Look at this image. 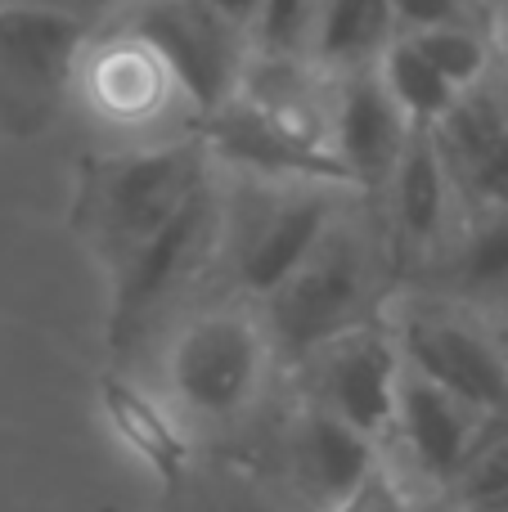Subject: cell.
<instances>
[{
    "mask_svg": "<svg viewBox=\"0 0 508 512\" xmlns=\"http://www.w3.org/2000/svg\"><path fill=\"white\" fill-rule=\"evenodd\" d=\"M221 256V180H207L153 239L108 274V346L131 351Z\"/></svg>",
    "mask_w": 508,
    "mask_h": 512,
    "instance_id": "4",
    "label": "cell"
},
{
    "mask_svg": "<svg viewBox=\"0 0 508 512\" xmlns=\"http://www.w3.org/2000/svg\"><path fill=\"white\" fill-rule=\"evenodd\" d=\"M212 176H216V162L207 153L203 135L90 158L77 176L72 225L86 239V248L104 261V270L113 274Z\"/></svg>",
    "mask_w": 508,
    "mask_h": 512,
    "instance_id": "1",
    "label": "cell"
},
{
    "mask_svg": "<svg viewBox=\"0 0 508 512\" xmlns=\"http://www.w3.org/2000/svg\"><path fill=\"white\" fill-rule=\"evenodd\" d=\"M482 409L464 405L459 396L432 387V382L405 373L401 378V396H396V418L387 432L383 454L401 450V463L387 459L423 499H441L450 490V481L459 477L473 441L486 427Z\"/></svg>",
    "mask_w": 508,
    "mask_h": 512,
    "instance_id": "10",
    "label": "cell"
},
{
    "mask_svg": "<svg viewBox=\"0 0 508 512\" xmlns=\"http://www.w3.org/2000/svg\"><path fill=\"white\" fill-rule=\"evenodd\" d=\"M441 504L455 512H508V414L486 418Z\"/></svg>",
    "mask_w": 508,
    "mask_h": 512,
    "instance_id": "19",
    "label": "cell"
},
{
    "mask_svg": "<svg viewBox=\"0 0 508 512\" xmlns=\"http://www.w3.org/2000/svg\"><path fill=\"white\" fill-rule=\"evenodd\" d=\"M216 512H293V508L275 504V499L257 495V490H234V495L221 499V508H216Z\"/></svg>",
    "mask_w": 508,
    "mask_h": 512,
    "instance_id": "25",
    "label": "cell"
},
{
    "mask_svg": "<svg viewBox=\"0 0 508 512\" xmlns=\"http://www.w3.org/2000/svg\"><path fill=\"white\" fill-rule=\"evenodd\" d=\"M387 207H392V234L396 248L414 252L423 265L437 256V248L450 234V207H455V189L441 167V153L432 131H414L405 144L401 162H396L392 180H387Z\"/></svg>",
    "mask_w": 508,
    "mask_h": 512,
    "instance_id": "17",
    "label": "cell"
},
{
    "mask_svg": "<svg viewBox=\"0 0 508 512\" xmlns=\"http://www.w3.org/2000/svg\"><path fill=\"white\" fill-rule=\"evenodd\" d=\"M374 72H378L383 90L392 95V104L401 108L405 122H410L414 131H432L459 99V90L450 86L428 59H423L419 45H414L410 36H396V41L378 54Z\"/></svg>",
    "mask_w": 508,
    "mask_h": 512,
    "instance_id": "18",
    "label": "cell"
},
{
    "mask_svg": "<svg viewBox=\"0 0 508 512\" xmlns=\"http://www.w3.org/2000/svg\"><path fill=\"white\" fill-rule=\"evenodd\" d=\"M423 504H428V499H423L383 454V459H378L329 512H419Z\"/></svg>",
    "mask_w": 508,
    "mask_h": 512,
    "instance_id": "22",
    "label": "cell"
},
{
    "mask_svg": "<svg viewBox=\"0 0 508 512\" xmlns=\"http://www.w3.org/2000/svg\"><path fill=\"white\" fill-rule=\"evenodd\" d=\"M86 23L32 0H0V131H45L72 90Z\"/></svg>",
    "mask_w": 508,
    "mask_h": 512,
    "instance_id": "8",
    "label": "cell"
},
{
    "mask_svg": "<svg viewBox=\"0 0 508 512\" xmlns=\"http://www.w3.org/2000/svg\"><path fill=\"white\" fill-rule=\"evenodd\" d=\"M297 373H302V400L329 409L333 418L351 423L369 441L387 445L396 396H401L405 378V364L387 319H374V324L351 328V333L324 342L320 351L297 364Z\"/></svg>",
    "mask_w": 508,
    "mask_h": 512,
    "instance_id": "9",
    "label": "cell"
},
{
    "mask_svg": "<svg viewBox=\"0 0 508 512\" xmlns=\"http://www.w3.org/2000/svg\"><path fill=\"white\" fill-rule=\"evenodd\" d=\"M117 23L158 54L180 99L203 122L239 95L243 63L252 54L248 32L221 18L207 0H126Z\"/></svg>",
    "mask_w": 508,
    "mask_h": 512,
    "instance_id": "7",
    "label": "cell"
},
{
    "mask_svg": "<svg viewBox=\"0 0 508 512\" xmlns=\"http://www.w3.org/2000/svg\"><path fill=\"white\" fill-rule=\"evenodd\" d=\"M203 144L212 162L230 176L275 180V185H347L329 144L279 126L270 113L234 95L203 122Z\"/></svg>",
    "mask_w": 508,
    "mask_h": 512,
    "instance_id": "11",
    "label": "cell"
},
{
    "mask_svg": "<svg viewBox=\"0 0 508 512\" xmlns=\"http://www.w3.org/2000/svg\"><path fill=\"white\" fill-rule=\"evenodd\" d=\"M405 373L459 396L482 414H508V346L491 319L450 301H405L392 319Z\"/></svg>",
    "mask_w": 508,
    "mask_h": 512,
    "instance_id": "6",
    "label": "cell"
},
{
    "mask_svg": "<svg viewBox=\"0 0 508 512\" xmlns=\"http://www.w3.org/2000/svg\"><path fill=\"white\" fill-rule=\"evenodd\" d=\"M275 364L261 319L243 306H216L194 315L167 351L171 400L198 423H239L266 391Z\"/></svg>",
    "mask_w": 508,
    "mask_h": 512,
    "instance_id": "5",
    "label": "cell"
},
{
    "mask_svg": "<svg viewBox=\"0 0 508 512\" xmlns=\"http://www.w3.org/2000/svg\"><path fill=\"white\" fill-rule=\"evenodd\" d=\"M270 351L284 364H302L324 342L383 319V261L369 234L338 212L302 265L257 310Z\"/></svg>",
    "mask_w": 508,
    "mask_h": 512,
    "instance_id": "2",
    "label": "cell"
},
{
    "mask_svg": "<svg viewBox=\"0 0 508 512\" xmlns=\"http://www.w3.org/2000/svg\"><path fill=\"white\" fill-rule=\"evenodd\" d=\"M279 454H284V481L293 490V504L306 512H329L383 459V445L369 441L365 432H356L342 418H333L329 409L297 400Z\"/></svg>",
    "mask_w": 508,
    "mask_h": 512,
    "instance_id": "14",
    "label": "cell"
},
{
    "mask_svg": "<svg viewBox=\"0 0 508 512\" xmlns=\"http://www.w3.org/2000/svg\"><path fill=\"white\" fill-rule=\"evenodd\" d=\"M428 297L500 319L508 310V207L468 212V221L428 261Z\"/></svg>",
    "mask_w": 508,
    "mask_h": 512,
    "instance_id": "16",
    "label": "cell"
},
{
    "mask_svg": "<svg viewBox=\"0 0 508 512\" xmlns=\"http://www.w3.org/2000/svg\"><path fill=\"white\" fill-rule=\"evenodd\" d=\"M207 5H212L221 18H230L239 32H252V18H257L261 0H207Z\"/></svg>",
    "mask_w": 508,
    "mask_h": 512,
    "instance_id": "26",
    "label": "cell"
},
{
    "mask_svg": "<svg viewBox=\"0 0 508 512\" xmlns=\"http://www.w3.org/2000/svg\"><path fill=\"white\" fill-rule=\"evenodd\" d=\"M495 333H500V337H504V346H508V310H504L500 319H495Z\"/></svg>",
    "mask_w": 508,
    "mask_h": 512,
    "instance_id": "29",
    "label": "cell"
},
{
    "mask_svg": "<svg viewBox=\"0 0 508 512\" xmlns=\"http://www.w3.org/2000/svg\"><path fill=\"white\" fill-rule=\"evenodd\" d=\"M324 0H261L252 18L248 45L252 54H275V59H311V41L320 27Z\"/></svg>",
    "mask_w": 508,
    "mask_h": 512,
    "instance_id": "21",
    "label": "cell"
},
{
    "mask_svg": "<svg viewBox=\"0 0 508 512\" xmlns=\"http://www.w3.org/2000/svg\"><path fill=\"white\" fill-rule=\"evenodd\" d=\"M396 32H432V27H491L495 14L482 0H387Z\"/></svg>",
    "mask_w": 508,
    "mask_h": 512,
    "instance_id": "23",
    "label": "cell"
},
{
    "mask_svg": "<svg viewBox=\"0 0 508 512\" xmlns=\"http://www.w3.org/2000/svg\"><path fill=\"white\" fill-rule=\"evenodd\" d=\"M432 140L464 212L508 207V108L491 81L459 95L455 108L432 126Z\"/></svg>",
    "mask_w": 508,
    "mask_h": 512,
    "instance_id": "15",
    "label": "cell"
},
{
    "mask_svg": "<svg viewBox=\"0 0 508 512\" xmlns=\"http://www.w3.org/2000/svg\"><path fill=\"white\" fill-rule=\"evenodd\" d=\"M482 5H486V9H491V14H500V9L508 5V0H482Z\"/></svg>",
    "mask_w": 508,
    "mask_h": 512,
    "instance_id": "30",
    "label": "cell"
},
{
    "mask_svg": "<svg viewBox=\"0 0 508 512\" xmlns=\"http://www.w3.org/2000/svg\"><path fill=\"white\" fill-rule=\"evenodd\" d=\"M72 90H77L108 126H117V131L153 126L171 108V99H180L176 81L162 68V59L135 32H126L122 23H117L113 36H104V41L81 45L77 72H72Z\"/></svg>",
    "mask_w": 508,
    "mask_h": 512,
    "instance_id": "13",
    "label": "cell"
},
{
    "mask_svg": "<svg viewBox=\"0 0 508 512\" xmlns=\"http://www.w3.org/2000/svg\"><path fill=\"white\" fill-rule=\"evenodd\" d=\"M491 45H495V68H491V90L500 95V104L508 108V5L495 14L491 23Z\"/></svg>",
    "mask_w": 508,
    "mask_h": 512,
    "instance_id": "24",
    "label": "cell"
},
{
    "mask_svg": "<svg viewBox=\"0 0 508 512\" xmlns=\"http://www.w3.org/2000/svg\"><path fill=\"white\" fill-rule=\"evenodd\" d=\"M338 221V185L230 176L221 189V256L248 297H270Z\"/></svg>",
    "mask_w": 508,
    "mask_h": 512,
    "instance_id": "3",
    "label": "cell"
},
{
    "mask_svg": "<svg viewBox=\"0 0 508 512\" xmlns=\"http://www.w3.org/2000/svg\"><path fill=\"white\" fill-rule=\"evenodd\" d=\"M410 41L419 45V54L459 95L491 81V68H495L491 27H432V32H414Z\"/></svg>",
    "mask_w": 508,
    "mask_h": 512,
    "instance_id": "20",
    "label": "cell"
},
{
    "mask_svg": "<svg viewBox=\"0 0 508 512\" xmlns=\"http://www.w3.org/2000/svg\"><path fill=\"white\" fill-rule=\"evenodd\" d=\"M419 512H455V508H450V504H441V499H428V504H423Z\"/></svg>",
    "mask_w": 508,
    "mask_h": 512,
    "instance_id": "28",
    "label": "cell"
},
{
    "mask_svg": "<svg viewBox=\"0 0 508 512\" xmlns=\"http://www.w3.org/2000/svg\"><path fill=\"white\" fill-rule=\"evenodd\" d=\"M32 5L59 9V14H72V18H81V23H90V18L104 14V9H108V5H117V0H32Z\"/></svg>",
    "mask_w": 508,
    "mask_h": 512,
    "instance_id": "27",
    "label": "cell"
},
{
    "mask_svg": "<svg viewBox=\"0 0 508 512\" xmlns=\"http://www.w3.org/2000/svg\"><path fill=\"white\" fill-rule=\"evenodd\" d=\"M333 99H329V153L338 162L342 180L356 189L383 194L410 144L414 126L392 104L374 68L329 72Z\"/></svg>",
    "mask_w": 508,
    "mask_h": 512,
    "instance_id": "12",
    "label": "cell"
}]
</instances>
